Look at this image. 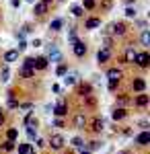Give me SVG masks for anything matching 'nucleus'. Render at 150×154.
Instances as JSON below:
<instances>
[{"instance_id":"nucleus-1","label":"nucleus","mask_w":150,"mask_h":154,"mask_svg":"<svg viewBox=\"0 0 150 154\" xmlns=\"http://www.w3.org/2000/svg\"><path fill=\"white\" fill-rule=\"evenodd\" d=\"M107 33H109V35H113V37H117V39H123V37L130 35V27H127L123 21H115V23L109 25Z\"/></svg>"},{"instance_id":"nucleus-2","label":"nucleus","mask_w":150,"mask_h":154,"mask_svg":"<svg viewBox=\"0 0 150 154\" xmlns=\"http://www.w3.org/2000/svg\"><path fill=\"white\" fill-rule=\"evenodd\" d=\"M72 54H74V58H78V60L86 58V54H89V45H86L82 39H78V41L72 43Z\"/></svg>"},{"instance_id":"nucleus-3","label":"nucleus","mask_w":150,"mask_h":154,"mask_svg":"<svg viewBox=\"0 0 150 154\" xmlns=\"http://www.w3.org/2000/svg\"><path fill=\"white\" fill-rule=\"evenodd\" d=\"M134 64H136L138 68H142V70H146V68L150 66V54H148V49L138 51V54H136V60H134Z\"/></svg>"},{"instance_id":"nucleus-4","label":"nucleus","mask_w":150,"mask_h":154,"mask_svg":"<svg viewBox=\"0 0 150 154\" xmlns=\"http://www.w3.org/2000/svg\"><path fill=\"white\" fill-rule=\"evenodd\" d=\"M136 54H138V49L134 48L132 43L123 48V54H121V64H134V60H136Z\"/></svg>"},{"instance_id":"nucleus-5","label":"nucleus","mask_w":150,"mask_h":154,"mask_svg":"<svg viewBox=\"0 0 150 154\" xmlns=\"http://www.w3.org/2000/svg\"><path fill=\"white\" fill-rule=\"evenodd\" d=\"M111 58H113V49L111 48H99V51H97V64L99 66L107 64Z\"/></svg>"},{"instance_id":"nucleus-6","label":"nucleus","mask_w":150,"mask_h":154,"mask_svg":"<svg viewBox=\"0 0 150 154\" xmlns=\"http://www.w3.org/2000/svg\"><path fill=\"white\" fill-rule=\"evenodd\" d=\"M45 146H49L52 150H62V148H64V136H62V134H52V136H49V142H47Z\"/></svg>"},{"instance_id":"nucleus-7","label":"nucleus","mask_w":150,"mask_h":154,"mask_svg":"<svg viewBox=\"0 0 150 154\" xmlns=\"http://www.w3.org/2000/svg\"><path fill=\"white\" fill-rule=\"evenodd\" d=\"M74 86H76V95H78V97H89V95H92V84L91 82L78 80Z\"/></svg>"},{"instance_id":"nucleus-8","label":"nucleus","mask_w":150,"mask_h":154,"mask_svg":"<svg viewBox=\"0 0 150 154\" xmlns=\"http://www.w3.org/2000/svg\"><path fill=\"white\" fill-rule=\"evenodd\" d=\"M107 78H109V82H121V78H123V70L117 68V66H111V68L107 70Z\"/></svg>"},{"instance_id":"nucleus-9","label":"nucleus","mask_w":150,"mask_h":154,"mask_svg":"<svg viewBox=\"0 0 150 154\" xmlns=\"http://www.w3.org/2000/svg\"><path fill=\"white\" fill-rule=\"evenodd\" d=\"M47 12H49V6H47V4H43L41 0L33 4V14L37 17V19H43V17H45Z\"/></svg>"},{"instance_id":"nucleus-10","label":"nucleus","mask_w":150,"mask_h":154,"mask_svg":"<svg viewBox=\"0 0 150 154\" xmlns=\"http://www.w3.org/2000/svg\"><path fill=\"white\" fill-rule=\"evenodd\" d=\"M72 123H74L76 130H84L86 123H89V119H86V115H84V111H78V113L74 115V121H72Z\"/></svg>"},{"instance_id":"nucleus-11","label":"nucleus","mask_w":150,"mask_h":154,"mask_svg":"<svg viewBox=\"0 0 150 154\" xmlns=\"http://www.w3.org/2000/svg\"><path fill=\"white\" fill-rule=\"evenodd\" d=\"M47 62H62V54H60V49L56 48V43H49V54L45 56Z\"/></svg>"},{"instance_id":"nucleus-12","label":"nucleus","mask_w":150,"mask_h":154,"mask_svg":"<svg viewBox=\"0 0 150 154\" xmlns=\"http://www.w3.org/2000/svg\"><path fill=\"white\" fill-rule=\"evenodd\" d=\"M132 91H136V93H144L146 91V80L142 78V76H134V80H132Z\"/></svg>"},{"instance_id":"nucleus-13","label":"nucleus","mask_w":150,"mask_h":154,"mask_svg":"<svg viewBox=\"0 0 150 154\" xmlns=\"http://www.w3.org/2000/svg\"><path fill=\"white\" fill-rule=\"evenodd\" d=\"M52 111H54L56 117H64V115H68V103H66V101H60Z\"/></svg>"},{"instance_id":"nucleus-14","label":"nucleus","mask_w":150,"mask_h":154,"mask_svg":"<svg viewBox=\"0 0 150 154\" xmlns=\"http://www.w3.org/2000/svg\"><path fill=\"white\" fill-rule=\"evenodd\" d=\"M97 27H101V17H89V19H84V29L86 31H92Z\"/></svg>"},{"instance_id":"nucleus-15","label":"nucleus","mask_w":150,"mask_h":154,"mask_svg":"<svg viewBox=\"0 0 150 154\" xmlns=\"http://www.w3.org/2000/svg\"><path fill=\"white\" fill-rule=\"evenodd\" d=\"M47 66H49V62H47L45 56H37V58L33 60V70L35 72H37V70H45Z\"/></svg>"},{"instance_id":"nucleus-16","label":"nucleus","mask_w":150,"mask_h":154,"mask_svg":"<svg viewBox=\"0 0 150 154\" xmlns=\"http://www.w3.org/2000/svg\"><path fill=\"white\" fill-rule=\"evenodd\" d=\"M148 103H150V97L146 95V93H140V95L134 99V105L140 107V109H146V107H148Z\"/></svg>"},{"instance_id":"nucleus-17","label":"nucleus","mask_w":150,"mask_h":154,"mask_svg":"<svg viewBox=\"0 0 150 154\" xmlns=\"http://www.w3.org/2000/svg\"><path fill=\"white\" fill-rule=\"evenodd\" d=\"M2 60H4V64L8 66V64H12V62H17V60H19V51H17V49H6Z\"/></svg>"},{"instance_id":"nucleus-18","label":"nucleus","mask_w":150,"mask_h":154,"mask_svg":"<svg viewBox=\"0 0 150 154\" xmlns=\"http://www.w3.org/2000/svg\"><path fill=\"white\" fill-rule=\"evenodd\" d=\"M136 144H138V146H148L150 144V131L138 134V136H136Z\"/></svg>"},{"instance_id":"nucleus-19","label":"nucleus","mask_w":150,"mask_h":154,"mask_svg":"<svg viewBox=\"0 0 150 154\" xmlns=\"http://www.w3.org/2000/svg\"><path fill=\"white\" fill-rule=\"evenodd\" d=\"M91 130L95 131V134L103 131V117H99V115H97V117L92 119V121H91Z\"/></svg>"},{"instance_id":"nucleus-20","label":"nucleus","mask_w":150,"mask_h":154,"mask_svg":"<svg viewBox=\"0 0 150 154\" xmlns=\"http://www.w3.org/2000/svg\"><path fill=\"white\" fill-rule=\"evenodd\" d=\"M64 27V19H54V21H49V31H54V33H58L60 29Z\"/></svg>"},{"instance_id":"nucleus-21","label":"nucleus","mask_w":150,"mask_h":154,"mask_svg":"<svg viewBox=\"0 0 150 154\" xmlns=\"http://www.w3.org/2000/svg\"><path fill=\"white\" fill-rule=\"evenodd\" d=\"M140 43L144 45V49H148V45H150V33H148V29H142V33H140Z\"/></svg>"},{"instance_id":"nucleus-22","label":"nucleus","mask_w":150,"mask_h":154,"mask_svg":"<svg viewBox=\"0 0 150 154\" xmlns=\"http://www.w3.org/2000/svg\"><path fill=\"white\" fill-rule=\"evenodd\" d=\"M82 8H84V12L89 11H95V8H97V6H99V4H97V0H82V4H80Z\"/></svg>"},{"instance_id":"nucleus-23","label":"nucleus","mask_w":150,"mask_h":154,"mask_svg":"<svg viewBox=\"0 0 150 154\" xmlns=\"http://www.w3.org/2000/svg\"><path fill=\"white\" fill-rule=\"evenodd\" d=\"M19 154H35L33 144H19Z\"/></svg>"},{"instance_id":"nucleus-24","label":"nucleus","mask_w":150,"mask_h":154,"mask_svg":"<svg viewBox=\"0 0 150 154\" xmlns=\"http://www.w3.org/2000/svg\"><path fill=\"white\" fill-rule=\"evenodd\" d=\"M19 76L21 78H27V80L29 78H35V70H31V68H21L19 70Z\"/></svg>"},{"instance_id":"nucleus-25","label":"nucleus","mask_w":150,"mask_h":154,"mask_svg":"<svg viewBox=\"0 0 150 154\" xmlns=\"http://www.w3.org/2000/svg\"><path fill=\"white\" fill-rule=\"evenodd\" d=\"M76 82H78V76H76V74H66V76H64V84H66V86H74Z\"/></svg>"},{"instance_id":"nucleus-26","label":"nucleus","mask_w":150,"mask_h":154,"mask_svg":"<svg viewBox=\"0 0 150 154\" xmlns=\"http://www.w3.org/2000/svg\"><path fill=\"white\" fill-rule=\"evenodd\" d=\"M17 138H19V130H17V128H8V130H6V140H8V142H14Z\"/></svg>"},{"instance_id":"nucleus-27","label":"nucleus","mask_w":150,"mask_h":154,"mask_svg":"<svg viewBox=\"0 0 150 154\" xmlns=\"http://www.w3.org/2000/svg\"><path fill=\"white\" fill-rule=\"evenodd\" d=\"M25 128H37V119H35L33 113H29V115L25 117Z\"/></svg>"},{"instance_id":"nucleus-28","label":"nucleus","mask_w":150,"mask_h":154,"mask_svg":"<svg viewBox=\"0 0 150 154\" xmlns=\"http://www.w3.org/2000/svg\"><path fill=\"white\" fill-rule=\"evenodd\" d=\"M70 12H72V14H74L76 19H80V17H84V8H82L80 4H74V6L70 8Z\"/></svg>"},{"instance_id":"nucleus-29","label":"nucleus","mask_w":150,"mask_h":154,"mask_svg":"<svg viewBox=\"0 0 150 154\" xmlns=\"http://www.w3.org/2000/svg\"><path fill=\"white\" fill-rule=\"evenodd\" d=\"M0 80H2V82H8V80H11V70H8V66L0 68Z\"/></svg>"},{"instance_id":"nucleus-30","label":"nucleus","mask_w":150,"mask_h":154,"mask_svg":"<svg viewBox=\"0 0 150 154\" xmlns=\"http://www.w3.org/2000/svg\"><path fill=\"white\" fill-rule=\"evenodd\" d=\"M127 115V111L126 109H115L113 113H111V117H113V121H119V119H123Z\"/></svg>"},{"instance_id":"nucleus-31","label":"nucleus","mask_w":150,"mask_h":154,"mask_svg":"<svg viewBox=\"0 0 150 154\" xmlns=\"http://www.w3.org/2000/svg\"><path fill=\"white\" fill-rule=\"evenodd\" d=\"M56 74H58V76H66V74H68V64H66V62H60Z\"/></svg>"},{"instance_id":"nucleus-32","label":"nucleus","mask_w":150,"mask_h":154,"mask_svg":"<svg viewBox=\"0 0 150 154\" xmlns=\"http://www.w3.org/2000/svg\"><path fill=\"white\" fill-rule=\"evenodd\" d=\"M0 148H2L4 152H11V150H14V142H8V140H6L4 144H0Z\"/></svg>"},{"instance_id":"nucleus-33","label":"nucleus","mask_w":150,"mask_h":154,"mask_svg":"<svg viewBox=\"0 0 150 154\" xmlns=\"http://www.w3.org/2000/svg\"><path fill=\"white\" fill-rule=\"evenodd\" d=\"M136 14H138V12H136L134 6H127V8H126V17H127V19H136Z\"/></svg>"},{"instance_id":"nucleus-34","label":"nucleus","mask_w":150,"mask_h":154,"mask_svg":"<svg viewBox=\"0 0 150 154\" xmlns=\"http://www.w3.org/2000/svg\"><path fill=\"white\" fill-rule=\"evenodd\" d=\"M84 103L89 107H95L97 105V99H95V95H89V97H84Z\"/></svg>"},{"instance_id":"nucleus-35","label":"nucleus","mask_w":150,"mask_h":154,"mask_svg":"<svg viewBox=\"0 0 150 154\" xmlns=\"http://www.w3.org/2000/svg\"><path fill=\"white\" fill-rule=\"evenodd\" d=\"M33 60L35 58H31V56H29V58H25L23 60V68H31V70H33Z\"/></svg>"},{"instance_id":"nucleus-36","label":"nucleus","mask_w":150,"mask_h":154,"mask_svg":"<svg viewBox=\"0 0 150 154\" xmlns=\"http://www.w3.org/2000/svg\"><path fill=\"white\" fill-rule=\"evenodd\" d=\"M27 136H29V140H35L37 138V128H27Z\"/></svg>"},{"instance_id":"nucleus-37","label":"nucleus","mask_w":150,"mask_h":154,"mask_svg":"<svg viewBox=\"0 0 150 154\" xmlns=\"http://www.w3.org/2000/svg\"><path fill=\"white\" fill-rule=\"evenodd\" d=\"M72 146H76V148H84V142H82V138H74V140H72Z\"/></svg>"},{"instance_id":"nucleus-38","label":"nucleus","mask_w":150,"mask_h":154,"mask_svg":"<svg viewBox=\"0 0 150 154\" xmlns=\"http://www.w3.org/2000/svg\"><path fill=\"white\" fill-rule=\"evenodd\" d=\"M8 107H11V109H17V107H19V101H17L14 97H11V99H8Z\"/></svg>"},{"instance_id":"nucleus-39","label":"nucleus","mask_w":150,"mask_h":154,"mask_svg":"<svg viewBox=\"0 0 150 154\" xmlns=\"http://www.w3.org/2000/svg\"><path fill=\"white\" fill-rule=\"evenodd\" d=\"M99 148H101V142H97V140H95V142H91V148H89V152H92V150H99Z\"/></svg>"},{"instance_id":"nucleus-40","label":"nucleus","mask_w":150,"mask_h":154,"mask_svg":"<svg viewBox=\"0 0 150 154\" xmlns=\"http://www.w3.org/2000/svg\"><path fill=\"white\" fill-rule=\"evenodd\" d=\"M54 123H56V128H64V119H62V117H56Z\"/></svg>"},{"instance_id":"nucleus-41","label":"nucleus","mask_w":150,"mask_h":154,"mask_svg":"<svg viewBox=\"0 0 150 154\" xmlns=\"http://www.w3.org/2000/svg\"><path fill=\"white\" fill-rule=\"evenodd\" d=\"M11 6L12 8H19L21 6V0H11Z\"/></svg>"},{"instance_id":"nucleus-42","label":"nucleus","mask_w":150,"mask_h":154,"mask_svg":"<svg viewBox=\"0 0 150 154\" xmlns=\"http://www.w3.org/2000/svg\"><path fill=\"white\" fill-rule=\"evenodd\" d=\"M117 86H119V82H109V91H115Z\"/></svg>"},{"instance_id":"nucleus-43","label":"nucleus","mask_w":150,"mask_h":154,"mask_svg":"<svg viewBox=\"0 0 150 154\" xmlns=\"http://www.w3.org/2000/svg\"><path fill=\"white\" fill-rule=\"evenodd\" d=\"M41 2H43V4H47V6H52V4H54L56 0H41Z\"/></svg>"},{"instance_id":"nucleus-44","label":"nucleus","mask_w":150,"mask_h":154,"mask_svg":"<svg viewBox=\"0 0 150 154\" xmlns=\"http://www.w3.org/2000/svg\"><path fill=\"white\" fill-rule=\"evenodd\" d=\"M4 121V111H2V107H0V123Z\"/></svg>"},{"instance_id":"nucleus-45","label":"nucleus","mask_w":150,"mask_h":154,"mask_svg":"<svg viewBox=\"0 0 150 154\" xmlns=\"http://www.w3.org/2000/svg\"><path fill=\"white\" fill-rule=\"evenodd\" d=\"M80 154H91V152H89V148H80Z\"/></svg>"},{"instance_id":"nucleus-46","label":"nucleus","mask_w":150,"mask_h":154,"mask_svg":"<svg viewBox=\"0 0 150 154\" xmlns=\"http://www.w3.org/2000/svg\"><path fill=\"white\" fill-rule=\"evenodd\" d=\"M127 2V6H132V4H136V0H126Z\"/></svg>"},{"instance_id":"nucleus-47","label":"nucleus","mask_w":150,"mask_h":154,"mask_svg":"<svg viewBox=\"0 0 150 154\" xmlns=\"http://www.w3.org/2000/svg\"><path fill=\"white\" fill-rule=\"evenodd\" d=\"M119 154H130V150H123V152H119Z\"/></svg>"},{"instance_id":"nucleus-48","label":"nucleus","mask_w":150,"mask_h":154,"mask_svg":"<svg viewBox=\"0 0 150 154\" xmlns=\"http://www.w3.org/2000/svg\"><path fill=\"white\" fill-rule=\"evenodd\" d=\"M27 2H35V0H27Z\"/></svg>"},{"instance_id":"nucleus-49","label":"nucleus","mask_w":150,"mask_h":154,"mask_svg":"<svg viewBox=\"0 0 150 154\" xmlns=\"http://www.w3.org/2000/svg\"><path fill=\"white\" fill-rule=\"evenodd\" d=\"M58 2H64V0H58Z\"/></svg>"}]
</instances>
